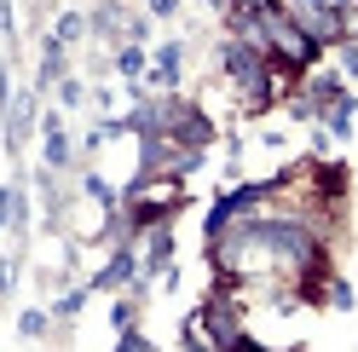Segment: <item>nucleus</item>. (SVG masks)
Wrapping results in <instances>:
<instances>
[{"instance_id": "1", "label": "nucleus", "mask_w": 358, "mask_h": 352, "mask_svg": "<svg viewBox=\"0 0 358 352\" xmlns=\"http://www.w3.org/2000/svg\"><path fill=\"white\" fill-rule=\"evenodd\" d=\"M179 203H185V185L179 179H139V185H127V208H133V219H139V231L162 226Z\"/></svg>"}, {"instance_id": "18", "label": "nucleus", "mask_w": 358, "mask_h": 352, "mask_svg": "<svg viewBox=\"0 0 358 352\" xmlns=\"http://www.w3.org/2000/svg\"><path fill=\"white\" fill-rule=\"evenodd\" d=\"M231 352H266V346H260V341H249V335H243V341H237Z\"/></svg>"}, {"instance_id": "14", "label": "nucleus", "mask_w": 358, "mask_h": 352, "mask_svg": "<svg viewBox=\"0 0 358 352\" xmlns=\"http://www.w3.org/2000/svg\"><path fill=\"white\" fill-rule=\"evenodd\" d=\"M58 87H64V104H70V110L87 98V93H81V81H58Z\"/></svg>"}, {"instance_id": "3", "label": "nucleus", "mask_w": 358, "mask_h": 352, "mask_svg": "<svg viewBox=\"0 0 358 352\" xmlns=\"http://www.w3.org/2000/svg\"><path fill=\"white\" fill-rule=\"evenodd\" d=\"M29 116H35V98H29V93H17L12 110H6V139H12V150L29 139Z\"/></svg>"}, {"instance_id": "8", "label": "nucleus", "mask_w": 358, "mask_h": 352, "mask_svg": "<svg viewBox=\"0 0 358 352\" xmlns=\"http://www.w3.org/2000/svg\"><path fill=\"white\" fill-rule=\"evenodd\" d=\"M352 116H358V98L347 93V98H341V104H335V110H329V116H324V127H329V133H335V139H341V133H347V127H352Z\"/></svg>"}, {"instance_id": "15", "label": "nucleus", "mask_w": 358, "mask_h": 352, "mask_svg": "<svg viewBox=\"0 0 358 352\" xmlns=\"http://www.w3.org/2000/svg\"><path fill=\"white\" fill-rule=\"evenodd\" d=\"M329 306H352V289H347V283H329Z\"/></svg>"}, {"instance_id": "13", "label": "nucleus", "mask_w": 358, "mask_h": 352, "mask_svg": "<svg viewBox=\"0 0 358 352\" xmlns=\"http://www.w3.org/2000/svg\"><path fill=\"white\" fill-rule=\"evenodd\" d=\"M341 70L358 75V47H352V41H341Z\"/></svg>"}, {"instance_id": "16", "label": "nucleus", "mask_w": 358, "mask_h": 352, "mask_svg": "<svg viewBox=\"0 0 358 352\" xmlns=\"http://www.w3.org/2000/svg\"><path fill=\"white\" fill-rule=\"evenodd\" d=\"M116 352H150V346H145V341H139V335H127V341H122V346H116Z\"/></svg>"}, {"instance_id": "17", "label": "nucleus", "mask_w": 358, "mask_h": 352, "mask_svg": "<svg viewBox=\"0 0 358 352\" xmlns=\"http://www.w3.org/2000/svg\"><path fill=\"white\" fill-rule=\"evenodd\" d=\"M173 6H179V0H150V12H156V17H168Z\"/></svg>"}, {"instance_id": "12", "label": "nucleus", "mask_w": 358, "mask_h": 352, "mask_svg": "<svg viewBox=\"0 0 358 352\" xmlns=\"http://www.w3.org/2000/svg\"><path fill=\"white\" fill-rule=\"evenodd\" d=\"M81 306H87V289H70V295L52 306V312H58V318H70V312H81Z\"/></svg>"}, {"instance_id": "9", "label": "nucleus", "mask_w": 358, "mask_h": 352, "mask_svg": "<svg viewBox=\"0 0 358 352\" xmlns=\"http://www.w3.org/2000/svg\"><path fill=\"white\" fill-rule=\"evenodd\" d=\"M145 64H150V58H145V47H133V41L116 52V70H122L127 81H133V75H145Z\"/></svg>"}, {"instance_id": "10", "label": "nucleus", "mask_w": 358, "mask_h": 352, "mask_svg": "<svg viewBox=\"0 0 358 352\" xmlns=\"http://www.w3.org/2000/svg\"><path fill=\"white\" fill-rule=\"evenodd\" d=\"M81 29H87V17H81V12H64V17H58V29H52V41H58V47H70Z\"/></svg>"}, {"instance_id": "5", "label": "nucleus", "mask_w": 358, "mask_h": 352, "mask_svg": "<svg viewBox=\"0 0 358 352\" xmlns=\"http://www.w3.org/2000/svg\"><path fill=\"white\" fill-rule=\"evenodd\" d=\"M133 266H139V254H133V249H116L110 272L99 277V289H122V283H133Z\"/></svg>"}, {"instance_id": "4", "label": "nucleus", "mask_w": 358, "mask_h": 352, "mask_svg": "<svg viewBox=\"0 0 358 352\" xmlns=\"http://www.w3.org/2000/svg\"><path fill=\"white\" fill-rule=\"evenodd\" d=\"M41 133H47V168H64V162H70V139H64V122H58V110H47Z\"/></svg>"}, {"instance_id": "2", "label": "nucleus", "mask_w": 358, "mask_h": 352, "mask_svg": "<svg viewBox=\"0 0 358 352\" xmlns=\"http://www.w3.org/2000/svg\"><path fill=\"white\" fill-rule=\"evenodd\" d=\"M168 260H173V231H168V226H150V243H145V254H139V266H145V272H168Z\"/></svg>"}, {"instance_id": "6", "label": "nucleus", "mask_w": 358, "mask_h": 352, "mask_svg": "<svg viewBox=\"0 0 358 352\" xmlns=\"http://www.w3.org/2000/svg\"><path fill=\"white\" fill-rule=\"evenodd\" d=\"M179 75V41H168L162 52H156V70H150V87H173Z\"/></svg>"}, {"instance_id": "7", "label": "nucleus", "mask_w": 358, "mask_h": 352, "mask_svg": "<svg viewBox=\"0 0 358 352\" xmlns=\"http://www.w3.org/2000/svg\"><path fill=\"white\" fill-rule=\"evenodd\" d=\"M6 219H12V237H24V231H29V196H24V185H12V191H6Z\"/></svg>"}, {"instance_id": "11", "label": "nucleus", "mask_w": 358, "mask_h": 352, "mask_svg": "<svg viewBox=\"0 0 358 352\" xmlns=\"http://www.w3.org/2000/svg\"><path fill=\"white\" fill-rule=\"evenodd\" d=\"M17 335H24V341H41V335H47V312H24V318H17Z\"/></svg>"}]
</instances>
